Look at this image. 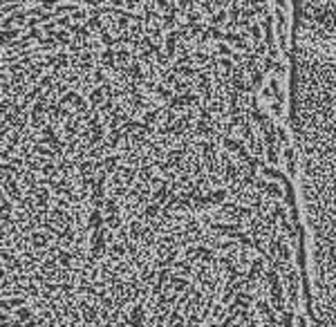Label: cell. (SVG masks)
I'll use <instances>...</instances> for the list:
<instances>
[{"instance_id":"cell-4","label":"cell","mask_w":336,"mask_h":327,"mask_svg":"<svg viewBox=\"0 0 336 327\" xmlns=\"http://www.w3.org/2000/svg\"><path fill=\"white\" fill-rule=\"evenodd\" d=\"M16 320L18 323H25V320H29V318H34V309L32 307H27V305H23V307H16Z\"/></svg>"},{"instance_id":"cell-2","label":"cell","mask_w":336,"mask_h":327,"mask_svg":"<svg viewBox=\"0 0 336 327\" xmlns=\"http://www.w3.org/2000/svg\"><path fill=\"white\" fill-rule=\"evenodd\" d=\"M103 220H106V217H103L101 209H92V211H90V215H87V229H90V231L101 229V226L106 224Z\"/></svg>"},{"instance_id":"cell-3","label":"cell","mask_w":336,"mask_h":327,"mask_svg":"<svg viewBox=\"0 0 336 327\" xmlns=\"http://www.w3.org/2000/svg\"><path fill=\"white\" fill-rule=\"evenodd\" d=\"M103 222H106V229L108 231H119V229H121V215H119V213H110V215H106V220H103Z\"/></svg>"},{"instance_id":"cell-1","label":"cell","mask_w":336,"mask_h":327,"mask_svg":"<svg viewBox=\"0 0 336 327\" xmlns=\"http://www.w3.org/2000/svg\"><path fill=\"white\" fill-rule=\"evenodd\" d=\"M294 9L305 40L336 50V0H294Z\"/></svg>"}]
</instances>
